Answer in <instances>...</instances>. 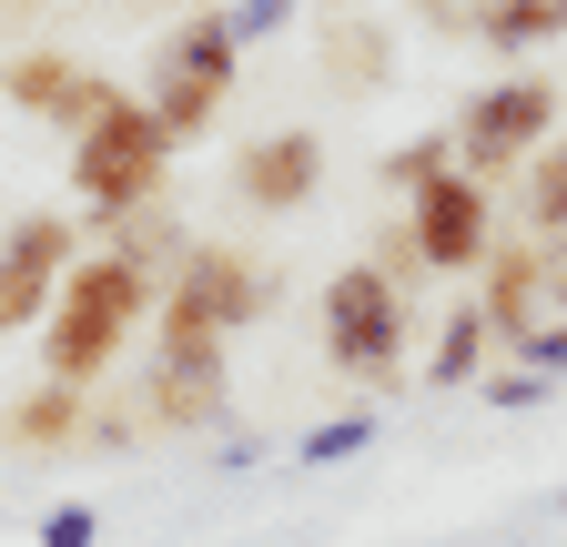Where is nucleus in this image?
Returning <instances> with one entry per match:
<instances>
[{"label": "nucleus", "instance_id": "f257e3e1", "mask_svg": "<svg viewBox=\"0 0 567 547\" xmlns=\"http://www.w3.org/2000/svg\"><path fill=\"white\" fill-rule=\"evenodd\" d=\"M153 295H163V274H142L132 254H82L61 274V295H51V324H41V375L51 385H102L112 375V355L132 345V324L153 314Z\"/></svg>", "mask_w": 567, "mask_h": 547}, {"label": "nucleus", "instance_id": "6e6552de", "mask_svg": "<svg viewBox=\"0 0 567 547\" xmlns=\"http://www.w3.org/2000/svg\"><path fill=\"white\" fill-rule=\"evenodd\" d=\"M405 234H415L425 274H486V254H496V203H486L476 173H436V183L405 203Z\"/></svg>", "mask_w": 567, "mask_h": 547}, {"label": "nucleus", "instance_id": "9d476101", "mask_svg": "<svg viewBox=\"0 0 567 547\" xmlns=\"http://www.w3.org/2000/svg\"><path fill=\"white\" fill-rule=\"evenodd\" d=\"M0 92H11L31 122H61V132H92L112 102H122V82H102V72H82L71 51H21L11 72H0Z\"/></svg>", "mask_w": 567, "mask_h": 547}, {"label": "nucleus", "instance_id": "dca6fc26", "mask_svg": "<svg viewBox=\"0 0 567 547\" xmlns=\"http://www.w3.org/2000/svg\"><path fill=\"white\" fill-rule=\"evenodd\" d=\"M486 345H496V334H486V314H476V305H456V314L436 324V355H425V385H466V375L486 365Z\"/></svg>", "mask_w": 567, "mask_h": 547}, {"label": "nucleus", "instance_id": "4468645a", "mask_svg": "<svg viewBox=\"0 0 567 547\" xmlns=\"http://www.w3.org/2000/svg\"><path fill=\"white\" fill-rule=\"evenodd\" d=\"M476 41L486 51H547V41H567V0H476Z\"/></svg>", "mask_w": 567, "mask_h": 547}, {"label": "nucleus", "instance_id": "b1692460", "mask_svg": "<svg viewBox=\"0 0 567 547\" xmlns=\"http://www.w3.org/2000/svg\"><path fill=\"white\" fill-rule=\"evenodd\" d=\"M415 11L436 21V31H476V0H415Z\"/></svg>", "mask_w": 567, "mask_h": 547}, {"label": "nucleus", "instance_id": "412c9836", "mask_svg": "<svg viewBox=\"0 0 567 547\" xmlns=\"http://www.w3.org/2000/svg\"><path fill=\"white\" fill-rule=\"evenodd\" d=\"M92 537H102L92 507H51V517H41V547H92Z\"/></svg>", "mask_w": 567, "mask_h": 547}, {"label": "nucleus", "instance_id": "1a4fd4ad", "mask_svg": "<svg viewBox=\"0 0 567 547\" xmlns=\"http://www.w3.org/2000/svg\"><path fill=\"white\" fill-rule=\"evenodd\" d=\"M224 416H234L224 345H153V375H142V426H163V436H213Z\"/></svg>", "mask_w": 567, "mask_h": 547}, {"label": "nucleus", "instance_id": "9b49d317", "mask_svg": "<svg viewBox=\"0 0 567 547\" xmlns=\"http://www.w3.org/2000/svg\"><path fill=\"white\" fill-rule=\"evenodd\" d=\"M324 183V143L315 132H264V143L234 153V203L244 214H305Z\"/></svg>", "mask_w": 567, "mask_h": 547}, {"label": "nucleus", "instance_id": "39448f33", "mask_svg": "<svg viewBox=\"0 0 567 547\" xmlns=\"http://www.w3.org/2000/svg\"><path fill=\"white\" fill-rule=\"evenodd\" d=\"M234 72H244V41H234V21L224 11H193L173 41H163V61H153V122L173 132V143H193V132H213V112H224V92H234Z\"/></svg>", "mask_w": 567, "mask_h": 547}, {"label": "nucleus", "instance_id": "f3484780", "mask_svg": "<svg viewBox=\"0 0 567 547\" xmlns=\"http://www.w3.org/2000/svg\"><path fill=\"white\" fill-rule=\"evenodd\" d=\"M436 173H456V132H415V143H395V153H385V183H395L405 203L436 183Z\"/></svg>", "mask_w": 567, "mask_h": 547}, {"label": "nucleus", "instance_id": "0eeeda50", "mask_svg": "<svg viewBox=\"0 0 567 547\" xmlns=\"http://www.w3.org/2000/svg\"><path fill=\"white\" fill-rule=\"evenodd\" d=\"M71 264H82V224L71 214H21L0 234V334H41Z\"/></svg>", "mask_w": 567, "mask_h": 547}, {"label": "nucleus", "instance_id": "5701e85b", "mask_svg": "<svg viewBox=\"0 0 567 547\" xmlns=\"http://www.w3.org/2000/svg\"><path fill=\"white\" fill-rule=\"evenodd\" d=\"M537 395H547V375H537V365H527V375H496V385H486V405H507V416H517V405H537Z\"/></svg>", "mask_w": 567, "mask_h": 547}, {"label": "nucleus", "instance_id": "a211bd4d", "mask_svg": "<svg viewBox=\"0 0 567 547\" xmlns=\"http://www.w3.org/2000/svg\"><path fill=\"white\" fill-rule=\"evenodd\" d=\"M365 446H375V416H334V426L305 436V466H344V456H365Z\"/></svg>", "mask_w": 567, "mask_h": 547}, {"label": "nucleus", "instance_id": "2eb2a0df", "mask_svg": "<svg viewBox=\"0 0 567 547\" xmlns=\"http://www.w3.org/2000/svg\"><path fill=\"white\" fill-rule=\"evenodd\" d=\"M517 214H527V234H537V244H567V143L527 153V183H517Z\"/></svg>", "mask_w": 567, "mask_h": 547}, {"label": "nucleus", "instance_id": "f03ea898", "mask_svg": "<svg viewBox=\"0 0 567 547\" xmlns=\"http://www.w3.org/2000/svg\"><path fill=\"white\" fill-rule=\"evenodd\" d=\"M163 183H173V132L153 122L142 92H122L92 132H71V193H82V214L132 224V214H153Z\"/></svg>", "mask_w": 567, "mask_h": 547}, {"label": "nucleus", "instance_id": "aec40b11", "mask_svg": "<svg viewBox=\"0 0 567 547\" xmlns=\"http://www.w3.org/2000/svg\"><path fill=\"white\" fill-rule=\"evenodd\" d=\"M224 21H234V41L254 51V41H274L284 21H295V0H234V11H224Z\"/></svg>", "mask_w": 567, "mask_h": 547}, {"label": "nucleus", "instance_id": "f8f14e48", "mask_svg": "<svg viewBox=\"0 0 567 547\" xmlns=\"http://www.w3.org/2000/svg\"><path fill=\"white\" fill-rule=\"evenodd\" d=\"M537 305H547V244H496L486 254V295H476L486 334H496V345H527Z\"/></svg>", "mask_w": 567, "mask_h": 547}, {"label": "nucleus", "instance_id": "423d86ee", "mask_svg": "<svg viewBox=\"0 0 567 547\" xmlns=\"http://www.w3.org/2000/svg\"><path fill=\"white\" fill-rule=\"evenodd\" d=\"M557 143V82L517 72V82H486L466 112H456V173L496 183V173H527V153Z\"/></svg>", "mask_w": 567, "mask_h": 547}, {"label": "nucleus", "instance_id": "ddd939ff", "mask_svg": "<svg viewBox=\"0 0 567 547\" xmlns=\"http://www.w3.org/2000/svg\"><path fill=\"white\" fill-rule=\"evenodd\" d=\"M0 426H11V446H31V456H61V446H82V426H92V395L82 385H31L21 405H11V416H0Z\"/></svg>", "mask_w": 567, "mask_h": 547}, {"label": "nucleus", "instance_id": "4be33fe9", "mask_svg": "<svg viewBox=\"0 0 567 547\" xmlns=\"http://www.w3.org/2000/svg\"><path fill=\"white\" fill-rule=\"evenodd\" d=\"M517 355H527L537 375H567V324H537V334H527V345H517Z\"/></svg>", "mask_w": 567, "mask_h": 547}, {"label": "nucleus", "instance_id": "6ab92c4d", "mask_svg": "<svg viewBox=\"0 0 567 547\" xmlns=\"http://www.w3.org/2000/svg\"><path fill=\"white\" fill-rule=\"evenodd\" d=\"M324 61H344V82H375L385 31H375V21H354V31H334V41H324Z\"/></svg>", "mask_w": 567, "mask_h": 547}, {"label": "nucleus", "instance_id": "7ed1b4c3", "mask_svg": "<svg viewBox=\"0 0 567 547\" xmlns=\"http://www.w3.org/2000/svg\"><path fill=\"white\" fill-rule=\"evenodd\" d=\"M324 365L365 395H395L405 375V285H385L375 264L324 274Z\"/></svg>", "mask_w": 567, "mask_h": 547}, {"label": "nucleus", "instance_id": "20e7f679", "mask_svg": "<svg viewBox=\"0 0 567 547\" xmlns=\"http://www.w3.org/2000/svg\"><path fill=\"white\" fill-rule=\"evenodd\" d=\"M153 305H163V345H234V334L264 314V274H254L244 244H183L173 285Z\"/></svg>", "mask_w": 567, "mask_h": 547}]
</instances>
